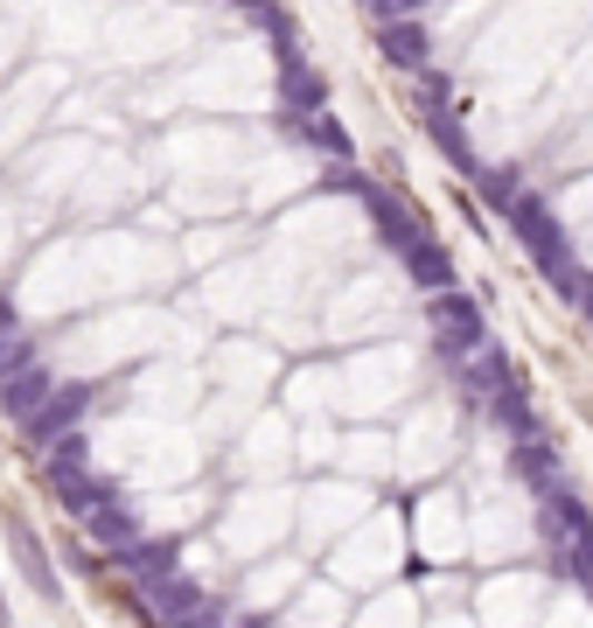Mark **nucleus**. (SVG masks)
Here are the masks:
<instances>
[{
  "mask_svg": "<svg viewBox=\"0 0 593 628\" xmlns=\"http://www.w3.org/2000/svg\"><path fill=\"white\" fill-rule=\"evenodd\" d=\"M85 523H91V538H98V544H112V552H126V544L140 538V523H134V510H126L119 495H106V503H98Z\"/></svg>",
  "mask_w": 593,
  "mask_h": 628,
  "instance_id": "4",
  "label": "nucleus"
},
{
  "mask_svg": "<svg viewBox=\"0 0 593 628\" xmlns=\"http://www.w3.org/2000/svg\"><path fill=\"white\" fill-rule=\"evenodd\" d=\"M433 343H441V356L447 363H461V356H475L488 335H482V307L461 294V286H441V294H433Z\"/></svg>",
  "mask_w": 593,
  "mask_h": 628,
  "instance_id": "1",
  "label": "nucleus"
},
{
  "mask_svg": "<svg viewBox=\"0 0 593 628\" xmlns=\"http://www.w3.org/2000/svg\"><path fill=\"white\" fill-rule=\"evenodd\" d=\"M8 544H14V566H21V580H29L42 600H57V566H49V552H42V538L29 531L21 517H8Z\"/></svg>",
  "mask_w": 593,
  "mask_h": 628,
  "instance_id": "3",
  "label": "nucleus"
},
{
  "mask_svg": "<svg viewBox=\"0 0 593 628\" xmlns=\"http://www.w3.org/2000/svg\"><path fill=\"white\" fill-rule=\"evenodd\" d=\"M586 593H593V587H586Z\"/></svg>",
  "mask_w": 593,
  "mask_h": 628,
  "instance_id": "5",
  "label": "nucleus"
},
{
  "mask_svg": "<svg viewBox=\"0 0 593 628\" xmlns=\"http://www.w3.org/2000/svg\"><path fill=\"white\" fill-rule=\"evenodd\" d=\"M49 391H57V377L42 371V363H29V371H14V377H0V412L8 419H21V426H29V419L49 405Z\"/></svg>",
  "mask_w": 593,
  "mask_h": 628,
  "instance_id": "2",
  "label": "nucleus"
}]
</instances>
